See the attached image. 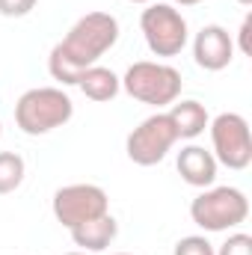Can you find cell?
I'll list each match as a JSON object with an SVG mask.
<instances>
[{
	"mask_svg": "<svg viewBox=\"0 0 252 255\" xmlns=\"http://www.w3.org/2000/svg\"><path fill=\"white\" fill-rule=\"evenodd\" d=\"M119 42V21L110 12H86L71 24L63 42L51 48L48 71L63 86H77V77Z\"/></svg>",
	"mask_w": 252,
	"mask_h": 255,
	"instance_id": "obj_1",
	"label": "cell"
},
{
	"mask_svg": "<svg viewBox=\"0 0 252 255\" xmlns=\"http://www.w3.org/2000/svg\"><path fill=\"white\" fill-rule=\"evenodd\" d=\"M74 116V104L60 86L27 89L15 104V125L27 136H42L63 128Z\"/></svg>",
	"mask_w": 252,
	"mask_h": 255,
	"instance_id": "obj_2",
	"label": "cell"
},
{
	"mask_svg": "<svg viewBox=\"0 0 252 255\" xmlns=\"http://www.w3.org/2000/svg\"><path fill=\"white\" fill-rule=\"evenodd\" d=\"M181 71L175 65L166 63H154V60H139L125 71L122 77V89L133 101L148 104V107H169L178 101L181 95Z\"/></svg>",
	"mask_w": 252,
	"mask_h": 255,
	"instance_id": "obj_3",
	"label": "cell"
},
{
	"mask_svg": "<svg viewBox=\"0 0 252 255\" xmlns=\"http://www.w3.org/2000/svg\"><path fill=\"white\" fill-rule=\"evenodd\" d=\"M250 217V199L238 187H205L190 202V220L202 232H229Z\"/></svg>",
	"mask_w": 252,
	"mask_h": 255,
	"instance_id": "obj_4",
	"label": "cell"
},
{
	"mask_svg": "<svg viewBox=\"0 0 252 255\" xmlns=\"http://www.w3.org/2000/svg\"><path fill=\"white\" fill-rule=\"evenodd\" d=\"M139 30L154 57H178L190 39L187 21L172 3H148L139 15Z\"/></svg>",
	"mask_w": 252,
	"mask_h": 255,
	"instance_id": "obj_5",
	"label": "cell"
},
{
	"mask_svg": "<svg viewBox=\"0 0 252 255\" xmlns=\"http://www.w3.org/2000/svg\"><path fill=\"white\" fill-rule=\"evenodd\" d=\"M211 130V145L217 163L241 172L252 163V133L250 125L241 113H220L214 122H208Z\"/></svg>",
	"mask_w": 252,
	"mask_h": 255,
	"instance_id": "obj_6",
	"label": "cell"
},
{
	"mask_svg": "<svg viewBox=\"0 0 252 255\" xmlns=\"http://www.w3.org/2000/svg\"><path fill=\"white\" fill-rule=\"evenodd\" d=\"M175 142H178V133H175V128L169 122V116L166 113H154V116L142 119L127 133L125 151L136 166H157L172 151Z\"/></svg>",
	"mask_w": 252,
	"mask_h": 255,
	"instance_id": "obj_7",
	"label": "cell"
},
{
	"mask_svg": "<svg viewBox=\"0 0 252 255\" xmlns=\"http://www.w3.org/2000/svg\"><path fill=\"white\" fill-rule=\"evenodd\" d=\"M51 208H54L57 223L71 232V229L107 214L110 211V199H107L104 187H98V184H65V187H60L54 193Z\"/></svg>",
	"mask_w": 252,
	"mask_h": 255,
	"instance_id": "obj_8",
	"label": "cell"
},
{
	"mask_svg": "<svg viewBox=\"0 0 252 255\" xmlns=\"http://www.w3.org/2000/svg\"><path fill=\"white\" fill-rule=\"evenodd\" d=\"M193 60L205 71H223L235 60V39L220 24H205L193 39Z\"/></svg>",
	"mask_w": 252,
	"mask_h": 255,
	"instance_id": "obj_9",
	"label": "cell"
},
{
	"mask_svg": "<svg viewBox=\"0 0 252 255\" xmlns=\"http://www.w3.org/2000/svg\"><path fill=\"white\" fill-rule=\"evenodd\" d=\"M217 166H220L217 157H214L208 148L196 145V142L184 145V148L178 151V157H175L178 175L187 181L190 187H199V190L214 187V181H217Z\"/></svg>",
	"mask_w": 252,
	"mask_h": 255,
	"instance_id": "obj_10",
	"label": "cell"
},
{
	"mask_svg": "<svg viewBox=\"0 0 252 255\" xmlns=\"http://www.w3.org/2000/svg\"><path fill=\"white\" fill-rule=\"evenodd\" d=\"M116 235H119V223L110 217V211L83 223V226H77V229H71V241L83 253H104L116 241Z\"/></svg>",
	"mask_w": 252,
	"mask_h": 255,
	"instance_id": "obj_11",
	"label": "cell"
},
{
	"mask_svg": "<svg viewBox=\"0 0 252 255\" xmlns=\"http://www.w3.org/2000/svg\"><path fill=\"white\" fill-rule=\"evenodd\" d=\"M77 86L80 92L89 98V101H113L119 92H122V77L113 71V68H104V65H89L80 77H77Z\"/></svg>",
	"mask_w": 252,
	"mask_h": 255,
	"instance_id": "obj_12",
	"label": "cell"
},
{
	"mask_svg": "<svg viewBox=\"0 0 252 255\" xmlns=\"http://www.w3.org/2000/svg\"><path fill=\"white\" fill-rule=\"evenodd\" d=\"M169 116V122L175 128V133H178V139H196V136H202L205 133V128H208V110H205V104H199V101H175L172 104V110L166 113Z\"/></svg>",
	"mask_w": 252,
	"mask_h": 255,
	"instance_id": "obj_13",
	"label": "cell"
},
{
	"mask_svg": "<svg viewBox=\"0 0 252 255\" xmlns=\"http://www.w3.org/2000/svg\"><path fill=\"white\" fill-rule=\"evenodd\" d=\"M27 175V163L18 151H0V196L15 193Z\"/></svg>",
	"mask_w": 252,
	"mask_h": 255,
	"instance_id": "obj_14",
	"label": "cell"
},
{
	"mask_svg": "<svg viewBox=\"0 0 252 255\" xmlns=\"http://www.w3.org/2000/svg\"><path fill=\"white\" fill-rule=\"evenodd\" d=\"M172 255H214V244L205 235H187L175 244Z\"/></svg>",
	"mask_w": 252,
	"mask_h": 255,
	"instance_id": "obj_15",
	"label": "cell"
},
{
	"mask_svg": "<svg viewBox=\"0 0 252 255\" xmlns=\"http://www.w3.org/2000/svg\"><path fill=\"white\" fill-rule=\"evenodd\" d=\"M214 255H252V238L247 232H235L226 244H220V250H214Z\"/></svg>",
	"mask_w": 252,
	"mask_h": 255,
	"instance_id": "obj_16",
	"label": "cell"
},
{
	"mask_svg": "<svg viewBox=\"0 0 252 255\" xmlns=\"http://www.w3.org/2000/svg\"><path fill=\"white\" fill-rule=\"evenodd\" d=\"M36 9V0H0V15L3 18H24Z\"/></svg>",
	"mask_w": 252,
	"mask_h": 255,
	"instance_id": "obj_17",
	"label": "cell"
},
{
	"mask_svg": "<svg viewBox=\"0 0 252 255\" xmlns=\"http://www.w3.org/2000/svg\"><path fill=\"white\" fill-rule=\"evenodd\" d=\"M250 33H252V18L247 15L244 18V24H241V30H238V42H241V54H252V45H250Z\"/></svg>",
	"mask_w": 252,
	"mask_h": 255,
	"instance_id": "obj_18",
	"label": "cell"
},
{
	"mask_svg": "<svg viewBox=\"0 0 252 255\" xmlns=\"http://www.w3.org/2000/svg\"><path fill=\"white\" fill-rule=\"evenodd\" d=\"M172 3H178V6H196V3H205V0H172Z\"/></svg>",
	"mask_w": 252,
	"mask_h": 255,
	"instance_id": "obj_19",
	"label": "cell"
},
{
	"mask_svg": "<svg viewBox=\"0 0 252 255\" xmlns=\"http://www.w3.org/2000/svg\"><path fill=\"white\" fill-rule=\"evenodd\" d=\"M65 255H92V253H83V250H77V253H65Z\"/></svg>",
	"mask_w": 252,
	"mask_h": 255,
	"instance_id": "obj_20",
	"label": "cell"
},
{
	"mask_svg": "<svg viewBox=\"0 0 252 255\" xmlns=\"http://www.w3.org/2000/svg\"><path fill=\"white\" fill-rule=\"evenodd\" d=\"M127 3H151V0H127Z\"/></svg>",
	"mask_w": 252,
	"mask_h": 255,
	"instance_id": "obj_21",
	"label": "cell"
},
{
	"mask_svg": "<svg viewBox=\"0 0 252 255\" xmlns=\"http://www.w3.org/2000/svg\"><path fill=\"white\" fill-rule=\"evenodd\" d=\"M238 3H241V6H250L252 0H238Z\"/></svg>",
	"mask_w": 252,
	"mask_h": 255,
	"instance_id": "obj_22",
	"label": "cell"
},
{
	"mask_svg": "<svg viewBox=\"0 0 252 255\" xmlns=\"http://www.w3.org/2000/svg\"><path fill=\"white\" fill-rule=\"evenodd\" d=\"M116 255H130V253H116Z\"/></svg>",
	"mask_w": 252,
	"mask_h": 255,
	"instance_id": "obj_23",
	"label": "cell"
},
{
	"mask_svg": "<svg viewBox=\"0 0 252 255\" xmlns=\"http://www.w3.org/2000/svg\"><path fill=\"white\" fill-rule=\"evenodd\" d=\"M0 133H3V125H0Z\"/></svg>",
	"mask_w": 252,
	"mask_h": 255,
	"instance_id": "obj_24",
	"label": "cell"
}]
</instances>
